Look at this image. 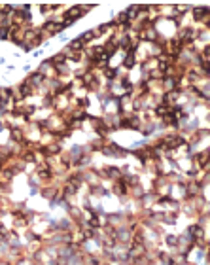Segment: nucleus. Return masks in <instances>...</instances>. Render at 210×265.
<instances>
[{"label":"nucleus","mask_w":210,"mask_h":265,"mask_svg":"<svg viewBox=\"0 0 210 265\" xmlns=\"http://www.w3.org/2000/svg\"><path fill=\"white\" fill-rule=\"evenodd\" d=\"M64 26V23H47L46 25V31H51V32H57Z\"/></svg>","instance_id":"1"},{"label":"nucleus","mask_w":210,"mask_h":265,"mask_svg":"<svg viewBox=\"0 0 210 265\" xmlns=\"http://www.w3.org/2000/svg\"><path fill=\"white\" fill-rule=\"evenodd\" d=\"M206 11H208L206 8H201V10H199V8H197V10H195V17H197V19H201V17L204 15V13H206Z\"/></svg>","instance_id":"2"},{"label":"nucleus","mask_w":210,"mask_h":265,"mask_svg":"<svg viewBox=\"0 0 210 265\" xmlns=\"http://www.w3.org/2000/svg\"><path fill=\"white\" fill-rule=\"evenodd\" d=\"M133 63H135L133 55H129V57H127V61H125V66H133Z\"/></svg>","instance_id":"3"}]
</instances>
